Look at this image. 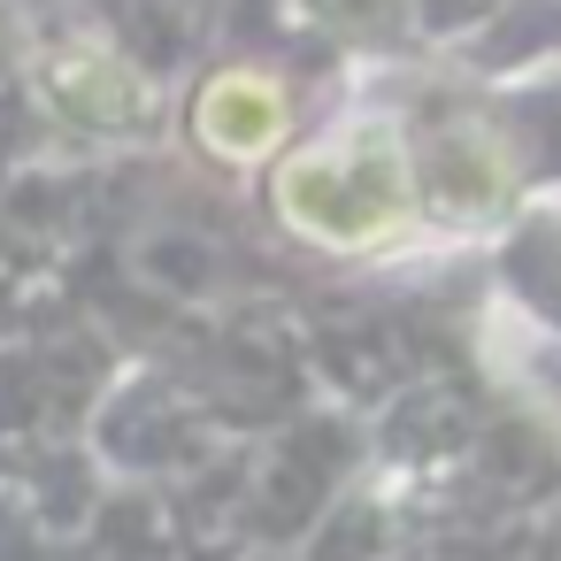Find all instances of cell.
Masks as SVG:
<instances>
[{
	"label": "cell",
	"mask_w": 561,
	"mask_h": 561,
	"mask_svg": "<svg viewBox=\"0 0 561 561\" xmlns=\"http://www.w3.org/2000/svg\"><path fill=\"white\" fill-rule=\"evenodd\" d=\"M277 131H285V101H277V85H270L262 70H224V78L201 93V139H208L216 154H231V162L270 154Z\"/></svg>",
	"instance_id": "cell-1"
},
{
	"label": "cell",
	"mask_w": 561,
	"mask_h": 561,
	"mask_svg": "<svg viewBox=\"0 0 561 561\" xmlns=\"http://www.w3.org/2000/svg\"><path fill=\"white\" fill-rule=\"evenodd\" d=\"M47 93H55L70 116H85V124H124V116H139V78H131L116 55H101V47L55 55V62H47Z\"/></svg>",
	"instance_id": "cell-2"
}]
</instances>
